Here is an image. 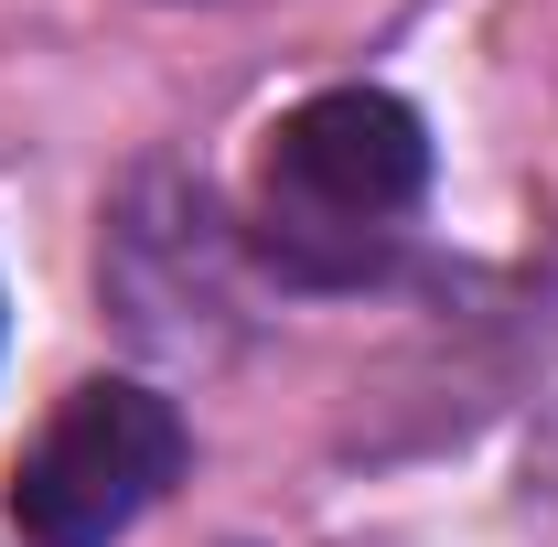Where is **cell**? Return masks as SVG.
<instances>
[{
    "mask_svg": "<svg viewBox=\"0 0 558 547\" xmlns=\"http://www.w3.org/2000/svg\"><path fill=\"white\" fill-rule=\"evenodd\" d=\"M429 194V130L387 86L301 97L258 150V247L279 279H365Z\"/></svg>",
    "mask_w": 558,
    "mask_h": 547,
    "instance_id": "cell-1",
    "label": "cell"
},
{
    "mask_svg": "<svg viewBox=\"0 0 558 547\" xmlns=\"http://www.w3.org/2000/svg\"><path fill=\"white\" fill-rule=\"evenodd\" d=\"M183 473V409L140 376H97L44 418V440L11 473L22 547H119Z\"/></svg>",
    "mask_w": 558,
    "mask_h": 547,
    "instance_id": "cell-2",
    "label": "cell"
},
{
    "mask_svg": "<svg viewBox=\"0 0 558 547\" xmlns=\"http://www.w3.org/2000/svg\"><path fill=\"white\" fill-rule=\"evenodd\" d=\"M97 290L150 354H215L236 333L247 290H236V236L194 172H140L108 236H97Z\"/></svg>",
    "mask_w": 558,
    "mask_h": 547,
    "instance_id": "cell-3",
    "label": "cell"
}]
</instances>
